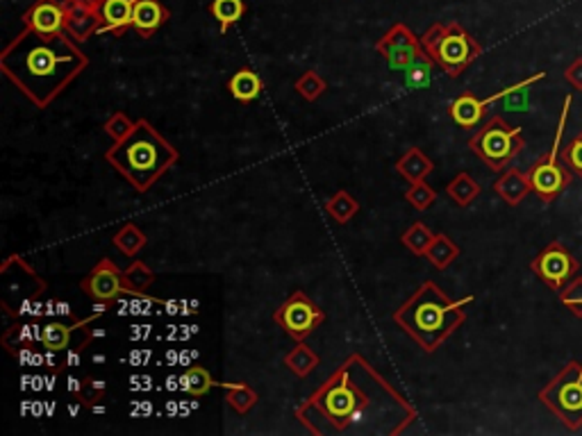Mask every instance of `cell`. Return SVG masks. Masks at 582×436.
<instances>
[{"label":"cell","instance_id":"obj_1","mask_svg":"<svg viewBox=\"0 0 582 436\" xmlns=\"http://www.w3.org/2000/svg\"><path fill=\"white\" fill-rule=\"evenodd\" d=\"M296 418L312 434H401L417 418L362 354H350L305 403Z\"/></svg>","mask_w":582,"mask_h":436},{"label":"cell","instance_id":"obj_2","mask_svg":"<svg viewBox=\"0 0 582 436\" xmlns=\"http://www.w3.org/2000/svg\"><path fill=\"white\" fill-rule=\"evenodd\" d=\"M89 57L66 32L40 34L25 28L0 53V71L37 107H46L87 68Z\"/></svg>","mask_w":582,"mask_h":436},{"label":"cell","instance_id":"obj_3","mask_svg":"<svg viewBox=\"0 0 582 436\" xmlns=\"http://www.w3.org/2000/svg\"><path fill=\"white\" fill-rule=\"evenodd\" d=\"M471 301V296L451 301L435 282H423L421 289L393 314V323L401 325L426 353H432L464 323V305Z\"/></svg>","mask_w":582,"mask_h":436},{"label":"cell","instance_id":"obj_4","mask_svg":"<svg viewBox=\"0 0 582 436\" xmlns=\"http://www.w3.org/2000/svg\"><path fill=\"white\" fill-rule=\"evenodd\" d=\"M105 160L135 187L137 191H148L157 179L178 161V151L146 121H135L130 135L117 141L110 148Z\"/></svg>","mask_w":582,"mask_h":436},{"label":"cell","instance_id":"obj_5","mask_svg":"<svg viewBox=\"0 0 582 436\" xmlns=\"http://www.w3.org/2000/svg\"><path fill=\"white\" fill-rule=\"evenodd\" d=\"M421 46L432 62L451 78L462 75L464 68H469L482 55V46L455 21L430 25L423 32Z\"/></svg>","mask_w":582,"mask_h":436},{"label":"cell","instance_id":"obj_6","mask_svg":"<svg viewBox=\"0 0 582 436\" xmlns=\"http://www.w3.org/2000/svg\"><path fill=\"white\" fill-rule=\"evenodd\" d=\"M469 148L496 173H503L525 148L521 127L509 126L503 117H491L469 139Z\"/></svg>","mask_w":582,"mask_h":436},{"label":"cell","instance_id":"obj_7","mask_svg":"<svg viewBox=\"0 0 582 436\" xmlns=\"http://www.w3.org/2000/svg\"><path fill=\"white\" fill-rule=\"evenodd\" d=\"M539 403L558 416L567 430H582V362H569L539 391Z\"/></svg>","mask_w":582,"mask_h":436},{"label":"cell","instance_id":"obj_8","mask_svg":"<svg viewBox=\"0 0 582 436\" xmlns=\"http://www.w3.org/2000/svg\"><path fill=\"white\" fill-rule=\"evenodd\" d=\"M569 107H571V96L564 98L562 114H560V123H558V130H555V141L553 145H551V151L543 153L542 157H537V161L528 169V178H530V185H533V191L546 205L555 203V200L560 198V194L571 185L573 179V173L569 170V166L560 160V148H562V136H564V126H567Z\"/></svg>","mask_w":582,"mask_h":436},{"label":"cell","instance_id":"obj_9","mask_svg":"<svg viewBox=\"0 0 582 436\" xmlns=\"http://www.w3.org/2000/svg\"><path fill=\"white\" fill-rule=\"evenodd\" d=\"M530 271H533L543 284L549 286V289L560 293V291L578 275L580 262L573 257L562 241H551L549 246L543 248L537 257L530 262Z\"/></svg>","mask_w":582,"mask_h":436},{"label":"cell","instance_id":"obj_10","mask_svg":"<svg viewBox=\"0 0 582 436\" xmlns=\"http://www.w3.org/2000/svg\"><path fill=\"white\" fill-rule=\"evenodd\" d=\"M273 320L280 325L287 335L294 336L296 341H303L323 323L325 314L303 293V291H296V293H291L289 301L273 314Z\"/></svg>","mask_w":582,"mask_h":436},{"label":"cell","instance_id":"obj_11","mask_svg":"<svg viewBox=\"0 0 582 436\" xmlns=\"http://www.w3.org/2000/svg\"><path fill=\"white\" fill-rule=\"evenodd\" d=\"M83 291L98 302H112L119 293H128L126 275L110 259H101L87 277L80 282Z\"/></svg>","mask_w":582,"mask_h":436},{"label":"cell","instance_id":"obj_12","mask_svg":"<svg viewBox=\"0 0 582 436\" xmlns=\"http://www.w3.org/2000/svg\"><path fill=\"white\" fill-rule=\"evenodd\" d=\"M64 32L73 41H87L93 32H101V12L98 0H62Z\"/></svg>","mask_w":582,"mask_h":436},{"label":"cell","instance_id":"obj_13","mask_svg":"<svg viewBox=\"0 0 582 436\" xmlns=\"http://www.w3.org/2000/svg\"><path fill=\"white\" fill-rule=\"evenodd\" d=\"M23 25L40 34L64 32V5L59 0H37L23 14Z\"/></svg>","mask_w":582,"mask_h":436},{"label":"cell","instance_id":"obj_14","mask_svg":"<svg viewBox=\"0 0 582 436\" xmlns=\"http://www.w3.org/2000/svg\"><path fill=\"white\" fill-rule=\"evenodd\" d=\"M137 0H98L101 12V32L121 34L123 30L132 28V14H135Z\"/></svg>","mask_w":582,"mask_h":436},{"label":"cell","instance_id":"obj_15","mask_svg":"<svg viewBox=\"0 0 582 436\" xmlns=\"http://www.w3.org/2000/svg\"><path fill=\"white\" fill-rule=\"evenodd\" d=\"M171 19V12L162 5L160 0H137L135 14H132V28L148 39L160 25Z\"/></svg>","mask_w":582,"mask_h":436},{"label":"cell","instance_id":"obj_16","mask_svg":"<svg viewBox=\"0 0 582 436\" xmlns=\"http://www.w3.org/2000/svg\"><path fill=\"white\" fill-rule=\"evenodd\" d=\"M494 191L509 205V207H516V205L524 203L525 196L533 191V185H530L528 173L515 169V166H509V169H505L503 175L494 182Z\"/></svg>","mask_w":582,"mask_h":436},{"label":"cell","instance_id":"obj_17","mask_svg":"<svg viewBox=\"0 0 582 436\" xmlns=\"http://www.w3.org/2000/svg\"><path fill=\"white\" fill-rule=\"evenodd\" d=\"M485 114H487L485 100L476 98L473 93H462V96L455 98L451 105V118L460 127H466V130L476 127L478 123L482 121Z\"/></svg>","mask_w":582,"mask_h":436},{"label":"cell","instance_id":"obj_18","mask_svg":"<svg viewBox=\"0 0 582 436\" xmlns=\"http://www.w3.org/2000/svg\"><path fill=\"white\" fill-rule=\"evenodd\" d=\"M228 92L234 100L251 102L262 93V80L252 68H239L228 83Z\"/></svg>","mask_w":582,"mask_h":436},{"label":"cell","instance_id":"obj_19","mask_svg":"<svg viewBox=\"0 0 582 436\" xmlns=\"http://www.w3.org/2000/svg\"><path fill=\"white\" fill-rule=\"evenodd\" d=\"M396 170L408 179L410 185L419 182V179H426L432 170V161L423 155L419 148H410L401 160H398Z\"/></svg>","mask_w":582,"mask_h":436},{"label":"cell","instance_id":"obj_20","mask_svg":"<svg viewBox=\"0 0 582 436\" xmlns=\"http://www.w3.org/2000/svg\"><path fill=\"white\" fill-rule=\"evenodd\" d=\"M285 366L291 371V373H296L298 378H307V375L319 366V354H316L310 345L298 341L296 348L291 350V353L285 357Z\"/></svg>","mask_w":582,"mask_h":436},{"label":"cell","instance_id":"obj_21","mask_svg":"<svg viewBox=\"0 0 582 436\" xmlns=\"http://www.w3.org/2000/svg\"><path fill=\"white\" fill-rule=\"evenodd\" d=\"M246 12V3L243 0H212L209 5V14L218 21V30L228 32L230 25L237 23Z\"/></svg>","mask_w":582,"mask_h":436},{"label":"cell","instance_id":"obj_22","mask_svg":"<svg viewBox=\"0 0 582 436\" xmlns=\"http://www.w3.org/2000/svg\"><path fill=\"white\" fill-rule=\"evenodd\" d=\"M426 257L430 259L432 266L448 268L460 257V248H457L455 243H453V239H448L446 234H435V241L428 248Z\"/></svg>","mask_w":582,"mask_h":436},{"label":"cell","instance_id":"obj_23","mask_svg":"<svg viewBox=\"0 0 582 436\" xmlns=\"http://www.w3.org/2000/svg\"><path fill=\"white\" fill-rule=\"evenodd\" d=\"M446 194L451 196V200H455L460 207H466V205H471L481 196V185H478L476 179L471 178L469 173H457L455 178L451 179V185L446 187Z\"/></svg>","mask_w":582,"mask_h":436},{"label":"cell","instance_id":"obj_24","mask_svg":"<svg viewBox=\"0 0 582 436\" xmlns=\"http://www.w3.org/2000/svg\"><path fill=\"white\" fill-rule=\"evenodd\" d=\"M221 387L225 388V400L230 403V407L237 414L251 412L258 405V393L252 391L248 384L243 382H224Z\"/></svg>","mask_w":582,"mask_h":436},{"label":"cell","instance_id":"obj_25","mask_svg":"<svg viewBox=\"0 0 582 436\" xmlns=\"http://www.w3.org/2000/svg\"><path fill=\"white\" fill-rule=\"evenodd\" d=\"M421 46V39H419L417 34L403 23H396L383 34V39L375 44V50L383 48H419Z\"/></svg>","mask_w":582,"mask_h":436},{"label":"cell","instance_id":"obj_26","mask_svg":"<svg viewBox=\"0 0 582 436\" xmlns=\"http://www.w3.org/2000/svg\"><path fill=\"white\" fill-rule=\"evenodd\" d=\"M178 382H180V388H182V391L191 393L194 397L205 396V393H207L214 384L212 375H209L203 366H191L190 371H185V373L180 375Z\"/></svg>","mask_w":582,"mask_h":436},{"label":"cell","instance_id":"obj_27","mask_svg":"<svg viewBox=\"0 0 582 436\" xmlns=\"http://www.w3.org/2000/svg\"><path fill=\"white\" fill-rule=\"evenodd\" d=\"M357 209H359L357 200H355L350 194H346V191H337V194L325 203V214L335 218L337 223H346V221H350V218L357 214Z\"/></svg>","mask_w":582,"mask_h":436},{"label":"cell","instance_id":"obj_28","mask_svg":"<svg viewBox=\"0 0 582 436\" xmlns=\"http://www.w3.org/2000/svg\"><path fill=\"white\" fill-rule=\"evenodd\" d=\"M146 241H148V239H146V234L141 232L135 223L123 225V228L114 234V246H117L123 255H128V257H135L137 252L146 246Z\"/></svg>","mask_w":582,"mask_h":436},{"label":"cell","instance_id":"obj_29","mask_svg":"<svg viewBox=\"0 0 582 436\" xmlns=\"http://www.w3.org/2000/svg\"><path fill=\"white\" fill-rule=\"evenodd\" d=\"M432 66H436L435 62H432V57L428 53H423L421 57L417 59V62L412 64V66L405 71V83H408L410 89H426L428 84H430V78H432Z\"/></svg>","mask_w":582,"mask_h":436},{"label":"cell","instance_id":"obj_30","mask_svg":"<svg viewBox=\"0 0 582 436\" xmlns=\"http://www.w3.org/2000/svg\"><path fill=\"white\" fill-rule=\"evenodd\" d=\"M378 53L387 59L393 71H408L426 50H423V46H419V48H383Z\"/></svg>","mask_w":582,"mask_h":436},{"label":"cell","instance_id":"obj_31","mask_svg":"<svg viewBox=\"0 0 582 436\" xmlns=\"http://www.w3.org/2000/svg\"><path fill=\"white\" fill-rule=\"evenodd\" d=\"M432 241H435V234H432L423 223H414L412 228L405 230L403 234L405 246H408L414 255H423V257H426V252Z\"/></svg>","mask_w":582,"mask_h":436},{"label":"cell","instance_id":"obj_32","mask_svg":"<svg viewBox=\"0 0 582 436\" xmlns=\"http://www.w3.org/2000/svg\"><path fill=\"white\" fill-rule=\"evenodd\" d=\"M71 330L73 327H68V325L48 323L44 330H41V344L48 350H55V353L68 348V344H71Z\"/></svg>","mask_w":582,"mask_h":436},{"label":"cell","instance_id":"obj_33","mask_svg":"<svg viewBox=\"0 0 582 436\" xmlns=\"http://www.w3.org/2000/svg\"><path fill=\"white\" fill-rule=\"evenodd\" d=\"M123 275H126L128 293H141L146 286H151L155 282V273L151 268H146V264L141 262L132 264L128 271H123Z\"/></svg>","mask_w":582,"mask_h":436},{"label":"cell","instance_id":"obj_34","mask_svg":"<svg viewBox=\"0 0 582 436\" xmlns=\"http://www.w3.org/2000/svg\"><path fill=\"white\" fill-rule=\"evenodd\" d=\"M325 87H328V84H325V80L321 78V75L316 71L303 73L301 78H298L296 83H294V89H296V92L301 93V96L305 98V100H310V102L319 100L321 93L325 92Z\"/></svg>","mask_w":582,"mask_h":436},{"label":"cell","instance_id":"obj_35","mask_svg":"<svg viewBox=\"0 0 582 436\" xmlns=\"http://www.w3.org/2000/svg\"><path fill=\"white\" fill-rule=\"evenodd\" d=\"M405 200H408L414 209H419V212H426L436 200V191L426 185V179H419V182H414V185L405 191Z\"/></svg>","mask_w":582,"mask_h":436},{"label":"cell","instance_id":"obj_36","mask_svg":"<svg viewBox=\"0 0 582 436\" xmlns=\"http://www.w3.org/2000/svg\"><path fill=\"white\" fill-rule=\"evenodd\" d=\"M560 302L571 311L576 318H582V277L576 275L562 291H560Z\"/></svg>","mask_w":582,"mask_h":436},{"label":"cell","instance_id":"obj_37","mask_svg":"<svg viewBox=\"0 0 582 436\" xmlns=\"http://www.w3.org/2000/svg\"><path fill=\"white\" fill-rule=\"evenodd\" d=\"M560 160L569 166L573 175L582 179V132H578L576 139L560 151Z\"/></svg>","mask_w":582,"mask_h":436},{"label":"cell","instance_id":"obj_38","mask_svg":"<svg viewBox=\"0 0 582 436\" xmlns=\"http://www.w3.org/2000/svg\"><path fill=\"white\" fill-rule=\"evenodd\" d=\"M132 127H135V123H132L130 118H128L123 112L112 114V117H110V121L105 123V132L110 136H112L114 144H117V141H121V139H126V136L132 132Z\"/></svg>","mask_w":582,"mask_h":436},{"label":"cell","instance_id":"obj_39","mask_svg":"<svg viewBox=\"0 0 582 436\" xmlns=\"http://www.w3.org/2000/svg\"><path fill=\"white\" fill-rule=\"evenodd\" d=\"M564 80H567L576 92H582V57L573 59L571 66L564 71Z\"/></svg>","mask_w":582,"mask_h":436},{"label":"cell","instance_id":"obj_40","mask_svg":"<svg viewBox=\"0 0 582 436\" xmlns=\"http://www.w3.org/2000/svg\"><path fill=\"white\" fill-rule=\"evenodd\" d=\"M57 314H62V316H68V314H71V307H68V302H59V305H57Z\"/></svg>","mask_w":582,"mask_h":436}]
</instances>
